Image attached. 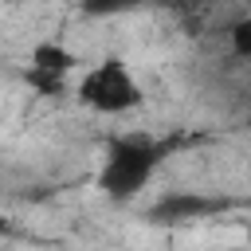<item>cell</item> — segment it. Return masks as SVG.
I'll use <instances>...</instances> for the list:
<instances>
[{
    "instance_id": "5b68a950",
    "label": "cell",
    "mask_w": 251,
    "mask_h": 251,
    "mask_svg": "<svg viewBox=\"0 0 251 251\" xmlns=\"http://www.w3.org/2000/svg\"><path fill=\"white\" fill-rule=\"evenodd\" d=\"M137 0H78V8L86 12V16H114V12H126V8H133Z\"/></svg>"
},
{
    "instance_id": "3957f363",
    "label": "cell",
    "mask_w": 251,
    "mask_h": 251,
    "mask_svg": "<svg viewBox=\"0 0 251 251\" xmlns=\"http://www.w3.org/2000/svg\"><path fill=\"white\" fill-rule=\"evenodd\" d=\"M78 71V55L71 47H63L59 39H43L31 47V59H27V82L43 94H59L67 86V78Z\"/></svg>"
},
{
    "instance_id": "52a82bcc",
    "label": "cell",
    "mask_w": 251,
    "mask_h": 251,
    "mask_svg": "<svg viewBox=\"0 0 251 251\" xmlns=\"http://www.w3.org/2000/svg\"><path fill=\"white\" fill-rule=\"evenodd\" d=\"M137 4H173V0H137Z\"/></svg>"
},
{
    "instance_id": "8992f818",
    "label": "cell",
    "mask_w": 251,
    "mask_h": 251,
    "mask_svg": "<svg viewBox=\"0 0 251 251\" xmlns=\"http://www.w3.org/2000/svg\"><path fill=\"white\" fill-rule=\"evenodd\" d=\"M4 231H8V216L0 212V235H4Z\"/></svg>"
},
{
    "instance_id": "7a4b0ae2",
    "label": "cell",
    "mask_w": 251,
    "mask_h": 251,
    "mask_svg": "<svg viewBox=\"0 0 251 251\" xmlns=\"http://www.w3.org/2000/svg\"><path fill=\"white\" fill-rule=\"evenodd\" d=\"M157 169H161V149L153 141L122 137L106 149V161L98 169V188L110 200H133L141 188H149Z\"/></svg>"
},
{
    "instance_id": "277c9868",
    "label": "cell",
    "mask_w": 251,
    "mask_h": 251,
    "mask_svg": "<svg viewBox=\"0 0 251 251\" xmlns=\"http://www.w3.org/2000/svg\"><path fill=\"white\" fill-rule=\"evenodd\" d=\"M227 47L235 59H251V12L239 16L231 27H227Z\"/></svg>"
},
{
    "instance_id": "6da1fadb",
    "label": "cell",
    "mask_w": 251,
    "mask_h": 251,
    "mask_svg": "<svg viewBox=\"0 0 251 251\" xmlns=\"http://www.w3.org/2000/svg\"><path fill=\"white\" fill-rule=\"evenodd\" d=\"M75 98L86 110L102 114V118H118V114H133L145 102V86H141V78L133 75V67L126 59L110 55V59L82 71V78L75 86Z\"/></svg>"
}]
</instances>
